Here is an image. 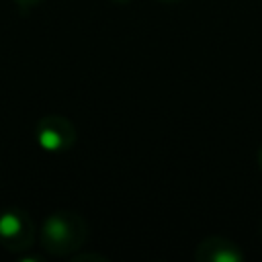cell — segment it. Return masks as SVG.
Returning <instances> with one entry per match:
<instances>
[{
    "instance_id": "cell-1",
    "label": "cell",
    "mask_w": 262,
    "mask_h": 262,
    "mask_svg": "<svg viewBox=\"0 0 262 262\" xmlns=\"http://www.w3.org/2000/svg\"><path fill=\"white\" fill-rule=\"evenodd\" d=\"M88 239V223L74 211H55L41 225V246L51 256H72Z\"/></svg>"
},
{
    "instance_id": "cell-9",
    "label": "cell",
    "mask_w": 262,
    "mask_h": 262,
    "mask_svg": "<svg viewBox=\"0 0 262 262\" xmlns=\"http://www.w3.org/2000/svg\"><path fill=\"white\" fill-rule=\"evenodd\" d=\"M160 2H178V0H160Z\"/></svg>"
},
{
    "instance_id": "cell-3",
    "label": "cell",
    "mask_w": 262,
    "mask_h": 262,
    "mask_svg": "<svg viewBox=\"0 0 262 262\" xmlns=\"http://www.w3.org/2000/svg\"><path fill=\"white\" fill-rule=\"evenodd\" d=\"M35 141L49 154L68 151L76 143V127L63 115H45L35 125Z\"/></svg>"
},
{
    "instance_id": "cell-6",
    "label": "cell",
    "mask_w": 262,
    "mask_h": 262,
    "mask_svg": "<svg viewBox=\"0 0 262 262\" xmlns=\"http://www.w3.org/2000/svg\"><path fill=\"white\" fill-rule=\"evenodd\" d=\"M20 10H29V8H33V6H37V4H41L43 0H12Z\"/></svg>"
},
{
    "instance_id": "cell-5",
    "label": "cell",
    "mask_w": 262,
    "mask_h": 262,
    "mask_svg": "<svg viewBox=\"0 0 262 262\" xmlns=\"http://www.w3.org/2000/svg\"><path fill=\"white\" fill-rule=\"evenodd\" d=\"M72 260H74V262H84V260H96V262L102 260V262H104L106 258H104V256H98V254H80V256H72Z\"/></svg>"
},
{
    "instance_id": "cell-10",
    "label": "cell",
    "mask_w": 262,
    "mask_h": 262,
    "mask_svg": "<svg viewBox=\"0 0 262 262\" xmlns=\"http://www.w3.org/2000/svg\"><path fill=\"white\" fill-rule=\"evenodd\" d=\"M260 233H262V225H260Z\"/></svg>"
},
{
    "instance_id": "cell-8",
    "label": "cell",
    "mask_w": 262,
    "mask_h": 262,
    "mask_svg": "<svg viewBox=\"0 0 262 262\" xmlns=\"http://www.w3.org/2000/svg\"><path fill=\"white\" fill-rule=\"evenodd\" d=\"M113 2H117V4H127V2H131V0H113Z\"/></svg>"
},
{
    "instance_id": "cell-7",
    "label": "cell",
    "mask_w": 262,
    "mask_h": 262,
    "mask_svg": "<svg viewBox=\"0 0 262 262\" xmlns=\"http://www.w3.org/2000/svg\"><path fill=\"white\" fill-rule=\"evenodd\" d=\"M258 166H260V170H262V145H260V149H258Z\"/></svg>"
},
{
    "instance_id": "cell-2",
    "label": "cell",
    "mask_w": 262,
    "mask_h": 262,
    "mask_svg": "<svg viewBox=\"0 0 262 262\" xmlns=\"http://www.w3.org/2000/svg\"><path fill=\"white\" fill-rule=\"evenodd\" d=\"M37 227L29 213L20 209L0 211V246L12 254L29 250L35 242Z\"/></svg>"
},
{
    "instance_id": "cell-4",
    "label": "cell",
    "mask_w": 262,
    "mask_h": 262,
    "mask_svg": "<svg viewBox=\"0 0 262 262\" xmlns=\"http://www.w3.org/2000/svg\"><path fill=\"white\" fill-rule=\"evenodd\" d=\"M246 254L242 248L221 235H209L205 237L196 250H194V260L196 262H242Z\"/></svg>"
}]
</instances>
